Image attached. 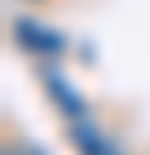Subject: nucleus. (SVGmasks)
I'll return each instance as SVG.
<instances>
[{
    "mask_svg": "<svg viewBox=\"0 0 150 155\" xmlns=\"http://www.w3.org/2000/svg\"><path fill=\"white\" fill-rule=\"evenodd\" d=\"M14 32H18V41H23V46H32V50H50V55L59 50V37H41V32H37V23H23V18H18V23H14Z\"/></svg>",
    "mask_w": 150,
    "mask_h": 155,
    "instance_id": "1",
    "label": "nucleus"
},
{
    "mask_svg": "<svg viewBox=\"0 0 150 155\" xmlns=\"http://www.w3.org/2000/svg\"><path fill=\"white\" fill-rule=\"evenodd\" d=\"M5 155H41V150H37L32 141H9V146H5Z\"/></svg>",
    "mask_w": 150,
    "mask_h": 155,
    "instance_id": "2",
    "label": "nucleus"
}]
</instances>
